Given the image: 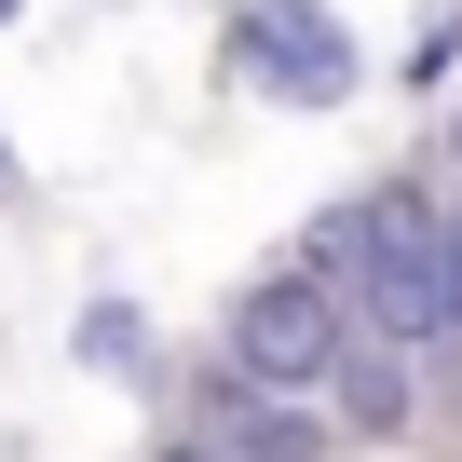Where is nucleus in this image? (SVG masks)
Instances as JSON below:
<instances>
[{"instance_id": "7ed1b4c3", "label": "nucleus", "mask_w": 462, "mask_h": 462, "mask_svg": "<svg viewBox=\"0 0 462 462\" xmlns=\"http://www.w3.org/2000/svg\"><path fill=\"white\" fill-rule=\"evenodd\" d=\"M231 82H259L286 109H340L367 82V55H354V28L327 14V0H259V14L231 28Z\"/></svg>"}, {"instance_id": "0eeeda50", "label": "nucleus", "mask_w": 462, "mask_h": 462, "mask_svg": "<svg viewBox=\"0 0 462 462\" xmlns=\"http://www.w3.org/2000/svg\"><path fill=\"white\" fill-rule=\"evenodd\" d=\"M448 340H462V217H448Z\"/></svg>"}, {"instance_id": "1a4fd4ad", "label": "nucleus", "mask_w": 462, "mask_h": 462, "mask_svg": "<svg viewBox=\"0 0 462 462\" xmlns=\"http://www.w3.org/2000/svg\"><path fill=\"white\" fill-rule=\"evenodd\" d=\"M0 14H14V0H0Z\"/></svg>"}, {"instance_id": "423d86ee", "label": "nucleus", "mask_w": 462, "mask_h": 462, "mask_svg": "<svg viewBox=\"0 0 462 462\" xmlns=\"http://www.w3.org/2000/svg\"><path fill=\"white\" fill-rule=\"evenodd\" d=\"M340 408H354V421H408V367H394V354H354V367H340Z\"/></svg>"}, {"instance_id": "6e6552de", "label": "nucleus", "mask_w": 462, "mask_h": 462, "mask_svg": "<svg viewBox=\"0 0 462 462\" xmlns=\"http://www.w3.org/2000/svg\"><path fill=\"white\" fill-rule=\"evenodd\" d=\"M177 462H217V448H177Z\"/></svg>"}, {"instance_id": "20e7f679", "label": "nucleus", "mask_w": 462, "mask_h": 462, "mask_svg": "<svg viewBox=\"0 0 462 462\" xmlns=\"http://www.w3.org/2000/svg\"><path fill=\"white\" fill-rule=\"evenodd\" d=\"M204 448H217V462H327V421H313L300 394H259L245 367H217V381H204Z\"/></svg>"}, {"instance_id": "f03ea898", "label": "nucleus", "mask_w": 462, "mask_h": 462, "mask_svg": "<svg viewBox=\"0 0 462 462\" xmlns=\"http://www.w3.org/2000/svg\"><path fill=\"white\" fill-rule=\"evenodd\" d=\"M354 231H367V259H354V313L381 327V354L448 340V217H421L408 190H367Z\"/></svg>"}, {"instance_id": "f257e3e1", "label": "nucleus", "mask_w": 462, "mask_h": 462, "mask_svg": "<svg viewBox=\"0 0 462 462\" xmlns=\"http://www.w3.org/2000/svg\"><path fill=\"white\" fill-rule=\"evenodd\" d=\"M231 367H245L259 394H340V367H354V300L340 286H313V273H259L245 300H231Z\"/></svg>"}, {"instance_id": "39448f33", "label": "nucleus", "mask_w": 462, "mask_h": 462, "mask_svg": "<svg viewBox=\"0 0 462 462\" xmlns=\"http://www.w3.org/2000/svg\"><path fill=\"white\" fill-rule=\"evenodd\" d=\"M82 367L136 381V367H150V313H136V300H82Z\"/></svg>"}, {"instance_id": "9d476101", "label": "nucleus", "mask_w": 462, "mask_h": 462, "mask_svg": "<svg viewBox=\"0 0 462 462\" xmlns=\"http://www.w3.org/2000/svg\"><path fill=\"white\" fill-rule=\"evenodd\" d=\"M0 163H14V150H0Z\"/></svg>"}]
</instances>
